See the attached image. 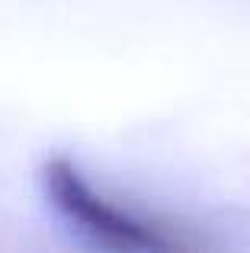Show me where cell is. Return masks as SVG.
<instances>
[{
	"mask_svg": "<svg viewBox=\"0 0 250 253\" xmlns=\"http://www.w3.org/2000/svg\"><path fill=\"white\" fill-rule=\"evenodd\" d=\"M45 192L55 209L71 224L83 231L90 241L109 250H193L196 241L183 237L170 224L157 218H144L138 211L116 205L103 192L83 179V173L64 157H51L42 170Z\"/></svg>",
	"mask_w": 250,
	"mask_h": 253,
	"instance_id": "6da1fadb",
	"label": "cell"
}]
</instances>
